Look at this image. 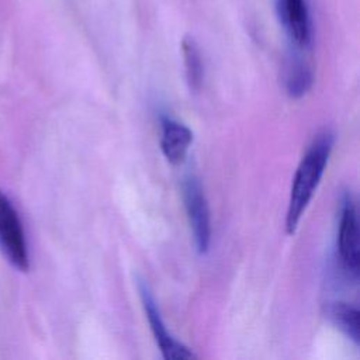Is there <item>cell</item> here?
<instances>
[{
  "label": "cell",
  "instance_id": "5b68a950",
  "mask_svg": "<svg viewBox=\"0 0 360 360\" xmlns=\"http://www.w3.org/2000/svg\"><path fill=\"white\" fill-rule=\"evenodd\" d=\"M138 290L141 295V301L149 322V328L152 330V335L156 340V345L159 346V350L162 356L166 360H186V359H195L197 354L183 345L180 340H177L166 328L159 307L150 294L148 285L143 281L138 283Z\"/></svg>",
  "mask_w": 360,
  "mask_h": 360
},
{
  "label": "cell",
  "instance_id": "ba28073f",
  "mask_svg": "<svg viewBox=\"0 0 360 360\" xmlns=\"http://www.w3.org/2000/svg\"><path fill=\"white\" fill-rule=\"evenodd\" d=\"M298 51L294 49L292 55L288 59L287 70H285V91L291 98L304 97L312 87L314 73L309 63L300 55Z\"/></svg>",
  "mask_w": 360,
  "mask_h": 360
},
{
  "label": "cell",
  "instance_id": "8992f818",
  "mask_svg": "<svg viewBox=\"0 0 360 360\" xmlns=\"http://www.w3.org/2000/svg\"><path fill=\"white\" fill-rule=\"evenodd\" d=\"M276 13L294 49L307 51L312 44V18L307 0H276Z\"/></svg>",
  "mask_w": 360,
  "mask_h": 360
},
{
  "label": "cell",
  "instance_id": "9c48e42d",
  "mask_svg": "<svg viewBox=\"0 0 360 360\" xmlns=\"http://www.w3.org/2000/svg\"><path fill=\"white\" fill-rule=\"evenodd\" d=\"M181 55L188 87L198 91L204 80V62L200 46L191 35H184L181 39Z\"/></svg>",
  "mask_w": 360,
  "mask_h": 360
},
{
  "label": "cell",
  "instance_id": "7a4b0ae2",
  "mask_svg": "<svg viewBox=\"0 0 360 360\" xmlns=\"http://www.w3.org/2000/svg\"><path fill=\"white\" fill-rule=\"evenodd\" d=\"M0 252L18 271L30 270V252L18 211L0 188Z\"/></svg>",
  "mask_w": 360,
  "mask_h": 360
},
{
  "label": "cell",
  "instance_id": "30bf717a",
  "mask_svg": "<svg viewBox=\"0 0 360 360\" xmlns=\"http://www.w3.org/2000/svg\"><path fill=\"white\" fill-rule=\"evenodd\" d=\"M328 316L333 325L340 329L354 345L360 340L359 309L347 302H333L328 308Z\"/></svg>",
  "mask_w": 360,
  "mask_h": 360
},
{
  "label": "cell",
  "instance_id": "6da1fadb",
  "mask_svg": "<svg viewBox=\"0 0 360 360\" xmlns=\"http://www.w3.org/2000/svg\"><path fill=\"white\" fill-rule=\"evenodd\" d=\"M333 132L330 129H323L312 139L298 163L292 177L285 214V231L288 235H294L297 231L298 224L321 183L333 149Z\"/></svg>",
  "mask_w": 360,
  "mask_h": 360
},
{
  "label": "cell",
  "instance_id": "277c9868",
  "mask_svg": "<svg viewBox=\"0 0 360 360\" xmlns=\"http://www.w3.org/2000/svg\"><path fill=\"white\" fill-rule=\"evenodd\" d=\"M338 253L339 260L353 281L359 278V224L356 205L350 194H343L339 205V218H338Z\"/></svg>",
  "mask_w": 360,
  "mask_h": 360
},
{
  "label": "cell",
  "instance_id": "3957f363",
  "mask_svg": "<svg viewBox=\"0 0 360 360\" xmlns=\"http://www.w3.org/2000/svg\"><path fill=\"white\" fill-rule=\"evenodd\" d=\"M183 201L187 212L190 229L193 233L195 249L200 255H205L211 246V215L204 187L200 179L190 173L183 180Z\"/></svg>",
  "mask_w": 360,
  "mask_h": 360
},
{
  "label": "cell",
  "instance_id": "52a82bcc",
  "mask_svg": "<svg viewBox=\"0 0 360 360\" xmlns=\"http://www.w3.org/2000/svg\"><path fill=\"white\" fill-rule=\"evenodd\" d=\"M191 143L193 132L187 125L170 115L160 117V149L169 163H183Z\"/></svg>",
  "mask_w": 360,
  "mask_h": 360
}]
</instances>
